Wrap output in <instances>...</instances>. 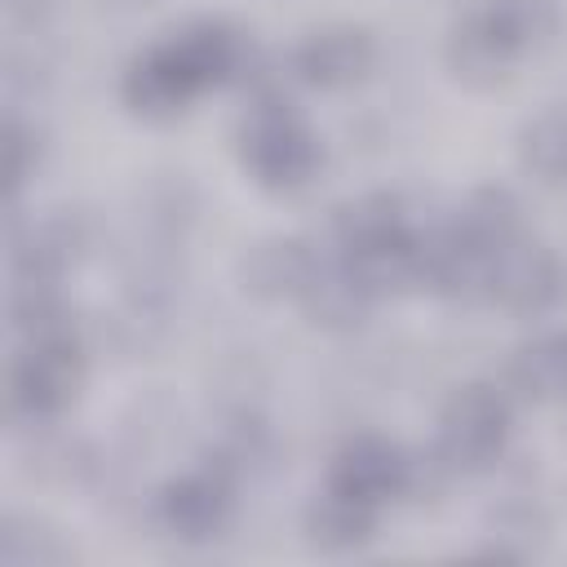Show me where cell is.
<instances>
[{"label":"cell","instance_id":"obj_2","mask_svg":"<svg viewBox=\"0 0 567 567\" xmlns=\"http://www.w3.org/2000/svg\"><path fill=\"white\" fill-rule=\"evenodd\" d=\"M84 381V346L80 328L49 332V337H27L18 341L9 359V416L27 425H49L58 421Z\"/></svg>","mask_w":567,"mask_h":567},{"label":"cell","instance_id":"obj_16","mask_svg":"<svg viewBox=\"0 0 567 567\" xmlns=\"http://www.w3.org/2000/svg\"><path fill=\"white\" fill-rule=\"evenodd\" d=\"M403 226H412V217H408L403 199L390 195V190H368V195H354V199L332 208V244H337V252L363 248V244H372L381 235H394Z\"/></svg>","mask_w":567,"mask_h":567},{"label":"cell","instance_id":"obj_19","mask_svg":"<svg viewBox=\"0 0 567 567\" xmlns=\"http://www.w3.org/2000/svg\"><path fill=\"white\" fill-rule=\"evenodd\" d=\"M549 523L536 505H501L492 514V545H483L487 558H532L545 540Z\"/></svg>","mask_w":567,"mask_h":567},{"label":"cell","instance_id":"obj_14","mask_svg":"<svg viewBox=\"0 0 567 567\" xmlns=\"http://www.w3.org/2000/svg\"><path fill=\"white\" fill-rule=\"evenodd\" d=\"M377 505L323 487V496L306 505V540L323 554H354L377 536Z\"/></svg>","mask_w":567,"mask_h":567},{"label":"cell","instance_id":"obj_23","mask_svg":"<svg viewBox=\"0 0 567 567\" xmlns=\"http://www.w3.org/2000/svg\"><path fill=\"white\" fill-rule=\"evenodd\" d=\"M49 4H53V0H9V13H13L18 22H35V18H44Z\"/></svg>","mask_w":567,"mask_h":567},{"label":"cell","instance_id":"obj_3","mask_svg":"<svg viewBox=\"0 0 567 567\" xmlns=\"http://www.w3.org/2000/svg\"><path fill=\"white\" fill-rule=\"evenodd\" d=\"M509 394L505 385H487V381H470L461 390L447 394L443 412H439V434L434 447L439 456L452 465V474H483L501 461L505 443H509Z\"/></svg>","mask_w":567,"mask_h":567},{"label":"cell","instance_id":"obj_9","mask_svg":"<svg viewBox=\"0 0 567 567\" xmlns=\"http://www.w3.org/2000/svg\"><path fill=\"white\" fill-rule=\"evenodd\" d=\"M84 252V217L53 213V217H13L9 221V270L13 284H58L66 266Z\"/></svg>","mask_w":567,"mask_h":567},{"label":"cell","instance_id":"obj_12","mask_svg":"<svg viewBox=\"0 0 567 567\" xmlns=\"http://www.w3.org/2000/svg\"><path fill=\"white\" fill-rule=\"evenodd\" d=\"M301 310H306V319L315 323V328H328V332H350V328H359L363 319H368V310H372V292L363 288V279L346 266V257L337 252L332 261L328 257H319L315 261V275H310V284L301 288Z\"/></svg>","mask_w":567,"mask_h":567},{"label":"cell","instance_id":"obj_6","mask_svg":"<svg viewBox=\"0 0 567 567\" xmlns=\"http://www.w3.org/2000/svg\"><path fill=\"white\" fill-rule=\"evenodd\" d=\"M558 297H563V266L540 239L514 235L492 252V301L501 310L536 319Z\"/></svg>","mask_w":567,"mask_h":567},{"label":"cell","instance_id":"obj_4","mask_svg":"<svg viewBox=\"0 0 567 567\" xmlns=\"http://www.w3.org/2000/svg\"><path fill=\"white\" fill-rule=\"evenodd\" d=\"M235 483H239V474L221 456H208L199 470H190L182 478H168L155 496L159 527L190 545L221 536L235 514Z\"/></svg>","mask_w":567,"mask_h":567},{"label":"cell","instance_id":"obj_20","mask_svg":"<svg viewBox=\"0 0 567 567\" xmlns=\"http://www.w3.org/2000/svg\"><path fill=\"white\" fill-rule=\"evenodd\" d=\"M89 447L66 434H35L27 447V470L40 483H80L89 474Z\"/></svg>","mask_w":567,"mask_h":567},{"label":"cell","instance_id":"obj_21","mask_svg":"<svg viewBox=\"0 0 567 567\" xmlns=\"http://www.w3.org/2000/svg\"><path fill=\"white\" fill-rule=\"evenodd\" d=\"M492 18L505 27V35L527 53L540 49L558 31V4L554 0H483Z\"/></svg>","mask_w":567,"mask_h":567},{"label":"cell","instance_id":"obj_10","mask_svg":"<svg viewBox=\"0 0 567 567\" xmlns=\"http://www.w3.org/2000/svg\"><path fill=\"white\" fill-rule=\"evenodd\" d=\"M518 58H523V49L505 35V27L492 18L487 4L456 18L443 40V62H447L452 80H461L465 89H496Z\"/></svg>","mask_w":567,"mask_h":567},{"label":"cell","instance_id":"obj_15","mask_svg":"<svg viewBox=\"0 0 567 567\" xmlns=\"http://www.w3.org/2000/svg\"><path fill=\"white\" fill-rule=\"evenodd\" d=\"M452 226H456V235L470 239L474 248L496 252L501 244H509L514 235H523V204H518L514 190H505V186H474V190L461 199Z\"/></svg>","mask_w":567,"mask_h":567},{"label":"cell","instance_id":"obj_11","mask_svg":"<svg viewBox=\"0 0 567 567\" xmlns=\"http://www.w3.org/2000/svg\"><path fill=\"white\" fill-rule=\"evenodd\" d=\"M315 252L292 235H266L235 261V279L252 301H297L315 275Z\"/></svg>","mask_w":567,"mask_h":567},{"label":"cell","instance_id":"obj_17","mask_svg":"<svg viewBox=\"0 0 567 567\" xmlns=\"http://www.w3.org/2000/svg\"><path fill=\"white\" fill-rule=\"evenodd\" d=\"M75 558V545L31 514H4L0 523V563L4 567H62Z\"/></svg>","mask_w":567,"mask_h":567},{"label":"cell","instance_id":"obj_18","mask_svg":"<svg viewBox=\"0 0 567 567\" xmlns=\"http://www.w3.org/2000/svg\"><path fill=\"white\" fill-rule=\"evenodd\" d=\"M518 159L545 186H567V111L549 106L518 128Z\"/></svg>","mask_w":567,"mask_h":567},{"label":"cell","instance_id":"obj_22","mask_svg":"<svg viewBox=\"0 0 567 567\" xmlns=\"http://www.w3.org/2000/svg\"><path fill=\"white\" fill-rule=\"evenodd\" d=\"M40 155H44L40 128L27 124L18 111H9V115H4V164H9V195H13V204H18L22 186L35 177Z\"/></svg>","mask_w":567,"mask_h":567},{"label":"cell","instance_id":"obj_1","mask_svg":"<svg viewBox=\"0 0 567 567\" xmlns=\"http://www.w3.org/2000/svg\"><path fill=\"white\" fill-rule=\"evenodd\" d=\"M235 151L244 173L266 190H297L323 164L319 133L301 120L288 97H252L239 120Z\"/></svg>","mask_w":567,"mask_h":567},{"label":"cell","instance_id":"obj_24","mask_svg":"<svg viewBox=\"0 0 567 567\" xmlns=\"http://www.w3.org/2000/svg\"><path fill=\"white\" fill-rule=\"evenodd\" d=\"M111 4H124V9H137V4H151V0H111Z\"/></svg>","mask_w":567,"mask_h":567},{"label":"cell","instance_id":"obj_5","mask_svg":"<svg viewBox=\"0 0 567 567\" xmlns=\"http://www.w3.org/2000/svg\"><path fill=\"white\" fill-rule=\"evenodd\" d=\"M199 80L190 75V66L182 62L177 44L168 40V31L146 44L120 75V97L133 115L142 120H177L195 97H199Z\"/></svg>","mask_w":567,"mask_h":567},{"label":"cell","instance_id":"obj_7","mask_svg":"<svg viewBox=\"0 0 567 567\" xmlns=\"http://www.w3.org/2000/svg\"><path fill=\"white\" fill-rule=\"evenodd\" d=\"M323 487L381 509L385 501H399L408 487V452L381 434H354L332 452Z\"/></svg>","mask_w":567,"mask_h":567},{"label":"cell","instance_id":"obj_13","mask_svg":"<svg viewBox=\"0 0 567 567\" xmlns=\"http://www.w3.org/2000/svg\"><path fill=\"white\" fill-rule=\"evenodd\" d=\"M505 394L523 403L567 399V332H536L505 359Z\"/></svg>","mask_w":567,"mask_h":567},{"label":"cell","instance_id":"obj_8","mask_svg":"<svg viewBox=\"0 0 567 567\" xmlns=\"http://www.w3.org/2000/svg\"><path fill=\"white\" fill-rule=\"evenodd\" d=\"M288 66L315 89H350L377 66V40L354 22H328L297 40Z\"/></svg>","mask_w":567,"mask_h":567}]
</instances>
